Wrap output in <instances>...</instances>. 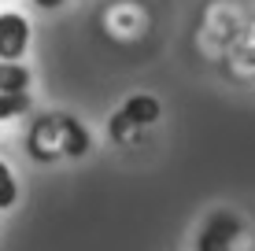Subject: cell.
<instances>
[{"mask_svg": "<svg viewBox=\"0 0 255 251\" xmlns=\"http://www.w3.org/2000/svg\"><path fill=\"white\" fill-rule=\"evenodd\" d=\"M89 148H93L89 129L70 115H45L30 129V155L41 159V163L63 159V155L78 159V155H85Z\"/></svg>", "mask_w": 255, "mask_h": 251, "instance_id": "1", "label": "cell"}, {"mask_svg": "<svg viewBox=\"0 0 255 251\" xmlns=\"http://www.w3.org/2000/svg\"><path fill=\"white\" fill-rule=\"evenodd\" d=\"M237 237H241V222H237L233 214L218 211L204 222V229H200V237H196V251H233Z\"/></svg>", "mask_w": 255, "mask_h": 251, "instance_id": "2", "label": "cell"}, {"mask_svg": "<svg viewBox=\"0 0 255 251\" xmlns=\"http://www.w3.org/2000/svg\"><path fill=\"white\" fill-rule=\"evenodd\" d=\"M30 48V22L19 11H0V59L19 63Z\"/></svg>", "mask_w": 255, "mask_h": 251, "instance_id": "3", "label": "cell"}, {"mask_svg": "<svg viewBox=\"0 0 255 251\" xmlns=\"http://www.w3.org/2000/svg\"><path fill=\"white\" fill-rule=\"evenodd\" d=\"M122 115H126L133 126H155V122H159V115H163V107H159V100H155V96L137 92V96H129L126 103H122Z\"/></svg>", "mask_w": 255, "mask_h": 251, "instance_id": "4", "label": "cell"}, {"mask_svg": "<svg viewBox=\"0 0 255 251\" xmlns=\"http://www.w3.org/2000/svg\"><path fill=\"white\" fill-rule=\"evenodd\" d=\"M30 89V71L22 63L0 59V92H26Z\"/></svg>", "mask_w": 255, "mask_h": 251, "instance_id": "5", "label": "cell"}, {"mask_svg": "<svg viewBox=\"0 0 255 251\" xmlns=\"http://www.w3.org/2000/svg\"><path fill=\"white\" fill-rule=\"evenodd\" d=\"M15 200H19V181H15L11 167H7V163L0 159V211L15 207Z\"/></svg>", "mask_w": 255, "mask_h": 251, "instance_id": "6", "label": "cell"}, {"mask_svg": "<svg viewBox=\"0 0 255 251\" xmlns=\"http://www.w3.org/2000/svg\"><path fill=\"white\" fill-rule=\"evenodd\" d=\"M30 111V92H0V118H19Z\"/></svg>", "mask_w": 255, "mask_h": 251, "instance_id": "7", "label": "cell"}, {"mask_svg": "<svg viewBox=\"0 0 255 251\" xmlns=\"http://www.w3.org/2000/svg\"><path fill=\"white\" fill-rule=\"evenodd\" d=\"M37 7H45V11H52V7H63V0H33Z\"/></svg>", "mask_w": 255, "mask_h": 251, "instance_id": "8", "label": "cell"}]
</instances>
